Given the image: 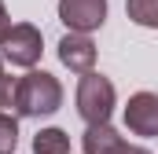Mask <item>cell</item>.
I'll use <instances>...</instances> for the list:
<instances>
[{
  "mask_svg": "<svg viewBox=\"0 0 158 154\" xmlns=\"http://www.w3.org/2000/svg\"><path fill=\"white\" fill-rule=\"evenodd\" d=\"M63 103V88L59 81L44 70H33L26 74L22 81H15V110L22 117H44V114H55Z\"/></svg>",
  "mask_w": 158,
  "mask_h": 154,
  "instance_id": "cell-1",
  "label": "cell"
},
{
  "mask_svg": "<svg viewBox=\"0 0 158 154\" xmlns=\"http://www.w3.org/2000/svg\"><path fill=\"white\" fill-rule=\"evenodd\" d=\"M110 110H114V84L103 74H96V70L85 74L77 84V114L88 125H107Z\"/></svg>",
  "mask_w": 158,
  "mask_h": 154,
  "instance_id": "cell-2",
  "label": "cell"
},
{
  "mask_svg": "<svg viewBox=\"0 0 158 154\" xmlns=\"http://www.w3.org/2000/svg\"><path fill=\"white\" fill-rule=\"evenodd\" d=\"M0 48H4V59L11 66H33L40 59V30L30 26V22H19V26L7 30V37L0 40Z\"/></svg>",
  "mask_w": 158,
  "mask_h": 154,
  "instance_id": "cell-3",
  "label": "cell"
},
{
  "mask_svg": "<svg viewBox=\"0 0 158 154\" xmlns=\"http://www.w3.org/2000/svg\"><path fill=\"white\" fill-rule=\"evenodd\" d=\"M59 18L70 26V33H88L103 26L107 0H59Z\"/></svg>",
  "mask_w": 158,
  "mask_h": 154,
  "instance_id": "cell-4",
  "label": "cell"
},
{
  "mask_svg": "<svg viewBox=\"0 0 158 154\" xmlns=\"http://www.w3.org/2000/svg\"><path fill=\"white\" fill-rule=\"evenodd\" d=\"M125 125L136 136H158V95L155 92H136L125 107Z\"/></svg>",
  "mask_w": 158,
  "mask_h": 154,
  "instance_id": "cell-5",
  "label": "cell"
},
{
  "mask_svg": "<svg viewBox=\"0 0 158 154\" xmlns=\"http://www.w3.org/2000/svg\"><path fill=\"white\" fill-rule=\"evenodd\" d=\"M59 59L74 70V74H92V66H96V44L85 37V33H66V37L59 40Z\"/></svg>",
  "mask_w": 158,
  "mask_h": 154,
  "instance_id": "cell-6",
  "label": "cell"
},
{
  "mask_svg": "<svg viewBox=\"0 0 158 154\" xmlns=\"http://www.w3.org/2000/svg\"><path fill=\"white\" fill-rule=\"evenodd\" d=\"M85 154H151V151L129 147L110 125H88V132H85Z\"/></svg>",
  "mask_w": 158,
  "mask_h": 154,
  "instance_id": "cell-7",
  "label": "cell"
},
{
  "mask_svg": "<svg viewBox=\"0 0 158 154\" xmlns=\"http://www.w3.org/2000/svg\"><path fill=\"white\" fill-rule=\"evenodd\" d=\"M33 151L37 154H70V136L63 128H44L33 140Z\"/></svg>",
  "mask_w": 158,
  "mask_h": 154,
  "instance_id": "cell-8",
  "label": "cell"
},
{
  "mask_svg": "<svg viewBox=\"0 0 158 154\" xmlns=\"http://www.w3.org/2000/svg\"><path fill=\"white\" fill-rule=\"evenodd\" d=\"M125 11L136 26H151L158 30V0H125Z\"/></svg>",
  "mask_w": 158,
  "mask_h": 154,
  "instance_id": "cell-9",
  "label": "cell"
},
{
  "mask_svg": "<svg viewBox=\"0 0 158 154\" xmlns=\"http://www.w3.org/2000/svg\"><path fill=\"white\" fill-rule=\"evenodd\" d=\"M19 143V121L11 114H0V154H11Z\"/></svg>",
  "mask_w": 158,
  "mask_h": 154,
  "instance_id": "cell-10",
  "label": "cell"
},
{
  "mask_svg": "<svg viewBox=\"0 0 158 154\" xmlns=\"http://www.w3.org/2000/svg\"><path fill=\"white\" fill-rule=\"evenodd\" d=\"M15 103V81L0 74V114H7V107Z\"/></svg>",
  "mask_w": 158,
  "mask_h": 154,
  "instance_id": "cell-11",
  "label": "cell"
},
{
  "mask_svg": "<svg viewBox=\"0 0 158 154\" xmlns=\"http://www.w3.org/2000/svg\"><path fill=\"white\" fill-rule=\"evenodd\" d=\"M7 30H11V18H7V11H4V4H0V40L7 37Z\"/></svg>",
  "mask_w": 158,
  "mask_h": 154,
  "instance_id": "cell-12",
  "label": "cell"
},
{
  "mask_svg": "<svg viewBox=\"0 0 158 154\" xmlns=\"http://www.w3.org/2000/svg\"><path fill=\"white\" fill-rule=\"evenodd\" d=\"M0 74H4V70H0Z\"/></svg>",
  "mask_w": 158,
  "mask_h": 154,
  "instance_id": "cell-13",
  "label": "cell"
}]
</instances>
